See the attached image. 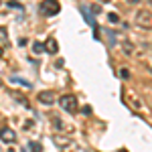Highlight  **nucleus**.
<instances>
[{
    "label": "nucleus",
    "mask_w": 152,
    "mask_h": 152,
    "mask_svg": "<svg viewBox=\"0 0 152 152\" xmlns=\"http://www.w3.org/2000/svg\"><path fill=\"white\" fill-rule=\"evenodd\" d=\"M134 23L138 24L144 31H150L152 28V12L150 10H138L134 16Z\"/></svg>",
    "instance_id": "1"
},
{
    "label": "nucleus",
    "mask_w": 152,
    "mask_h": 152,
    "mask_svg": "<svg viewBox=\"0 0 152 152\" xmlns=\"http://www.w3.org/2000/svg\"><path fill=\"white\" fill-rule=\"evenodd\" d=\"M59 105H61V110H65V112H69V114H75V112H77V97L71 95V94L61 95Z\"/></svg>",
    "instance_id": "2"
},
{
    "label": "nucleus",
    "mask_w": 152,
    "mask_h": 152,
    "mask_svg": "<svg viewBox=\"0 0 152 152\" xmlns=\"http://www.w3.org/2000/svg\"><path fill=\"white\" fill-rule=\"evenodd\" d=\"M39 8H41V12L45 16H55L57 12H61V4H59L57 0H43Z\"/></svg>",
    "instance_id": "3"
},
{
    "label": "nucleus",
    "mask_w": 152,
    "mask_h": 152,
    "mask_svg": "<svg viewBox=\"0 0 152 152\" xmlns=\"http://www.w3.org/2000/svg\"><path fill=\"white\" fill-rule=\"evenodd\" d=\"M0 140L6 142V144H12V142L16 140V132H14L12 128H6V126L0 128Z\"/></svg>",
    "instance_id": "4"
},
{
    "label": "nucleus",
    "mask_w": 152,
    "mask_h": 152,
    "mask_svg": "<svg viewBox=\"0 0 152 152\" xmlns=\"http://www.w3.org/2000/svg\"><path fill=\"white\" fill-rule=\"evenodd\" d=\"M39 102L45 104V105L55 104V94L53 91H43V94H39Z\"/></svg>",
    "instance_id": "5"
},
{
    "label": "nucleus",
    "mask_w": 152,
    "mask_h": 152,
    "mask_svg": "<svg viewBox=\"0 0 152 152\" xmlns=\"http://www.w3.org/2000/svg\"><path fill=\"white\" fill-rule=\"evenodd\" d=\"M57 41H55V39H47V43H45V51H47V53H51V55H55V53H57Z\"/></svg>",
    "instance_id": "6"
},
{
    "label": "nucleus",
    "mask_w": 152,
    "mask_h": 152,
    "mask_svg": "<svg viewBox=\"0 0 152 152\" xmlns=\"http://www.w3.org/2000/svg\"><path fill=\"white\" fill-rule=\"evenodd\" d=\"M28 148H31V152H43V146L39 142H28Z\"/></svg>",
    "instance_id": "7"
},
{
    "label": "nucleus",
    "mask_w": 152,
    "mask_h": 152,
    "mask_svg": "<svg viewBox=\"0 0 152 152\" xmlns=\"http://www.w3.org/2000/svg\"><path fill=\"white\" fill-rule=\"evenodd\" d=\"M67 138H59V136H55V144H57V146H61V148H65V146H67Z\"/></svg>",
    "instance_id": "8"
},
{
    "label": "nucleus",
    "mask_w": 152,
    "mask_h": 152,
    "mask_svg": "<svg viewBox=\"0 0 152 152\" xmlns=\"http://www.w3.org/2000/svg\"><path fill=\"white\" fill-rule=\"evenodd\" d=\"M10 81H16V83H20V85H24V87H31V83H28V81H23L20 77H10Z\"/></svg>",
    "instance_id": "9"
},
{
    "label": "nucleus",
    "mask_w": 152,
    "mask_h": 152,
    "mask_svg": "<svg viewBox=\"0 0 152 152\" xmlns=\"http://www.w3.org/2000/svg\"><path fill=\"white\" fill-rule=\"evenodd\" d=\"M33 51H35V53H43V51H45L43 43H35V45H33Z\"/></svg>",
    "instance_id": "10"
},
{
    "label": "nucleus",
    "mask_w": 152,
    "mask_h": 152,
    "mask_svg": "<svg viewBox=\"0 0 152 152\" xmlns=\"http://www.w3.org/2000/svg\"><path fill=\"white\" fill-rule=\"evenodd\" d=\"M8 8H16V10H23V4H18V2L10 0V2H8Z\"/></svg>",
    "instance_id": "11"
},
{
    "label": "nucleus",
    "mask_w": 152,
    "mask_h": 152,
    "mask_svg": "<svg viewBox=\"0 0 152 152\" xmlns=\"http://www.w3.org/2000/svg\"><path fill=\"white\" fill-rule=\"evenodd\" d=\"M81 12H83V18H85L87 23H91V18H89V12H87V8H85V6H81Z\"/></svg>",
    "instance_id": "12"
},
{
    "label": "nucleus",
    "mask_w": 152,
    "mask_h": 152,
    "mask_svg": "<svg viewBox=\"0 0 152 152\" xmlns=\"http://www.w3.org/2000/svg\"><path fill=\"white\" fill-rule=\"evenodd\" d=\"M120 75H122V79H130V71L128 69H120Z\"/></svg>",
    "instance_id": "13"
},
{
    "label": "nucleus",
    "mask_w": 152,
    "mask_h": 152,
    "mask_svg": "<svg viewBox=\"0 0 152 152\" xmlns=\"http://www.w3.org/2000/svg\"><path fill=\"white\" fill-rule=\"evenodd\" d=\"M53 124H55V126H57L59 130H63V128H65V124H63V122H59L57 118H53Z\"/></svg>",
    "instance_id": "14"
},
{
    "label": "nucleus",
    "mask_w": 152,
    "mask_h": 152,
    "mask_svg": "<svg viewBox=\"0 0 152 152\" xmlns=\"http://www.w3.org/2000/svg\"><path fill=\"white\" fill-rule=\"evenodd\" d=\"M81 112L85 114V116H89V114H91V107H89V105H85V107H83Z\"/></svg>",
    "instance_id": "15"
},
{
    "label": "nucleus",
    "mask_w": 152,
    "mask_h": 152,
    "mask_svg": "<svg viewBox=\"0 0 152 152\" xmlns=\"http://www.w3.org/2000/svg\"><path fill=\"white\" fill-rule=\"evenodd\" d=\"M124 51H126V53H132V45H130V43H124Z\"/></svg>",
    "instance_id": "16"
},
{
    "label": "nucleus",
    "mask_w": 152,
    "mask_h": 152,
    "mask_svg": "<svg viewBox=\"0 0 152 152\" xmlns=\"http://www.w3.org/2000/svg\"><path fill=\"white\" fill-rule=\"evenodd\" d=\"M107 18H110V23H118V16H116V14H107Z\"/></svg>",
    "instance_id": "17"
},
{
    "label": "nucleus",
    "mask_w": 152,
    "mask_h": 152,
    "mask_svg": "<svg viewBox=\"0 0 152 152\" xmlns=\"http://www.w3.org/2000/svg\"><path fill=\"white\" fill-rule=\"evenodd\" d=\"M130 2H132V4H136V2H138V0H130Z\"/></svg>",
    "instance_id": "18"
},
{
    "label": "nucleus",
    "mask_w": 152,
    "mask_h": 152,
    "mask_svg": "<svg viewBox=\"0 0 152 152\" xmlns=\"http://www.w3.org/2000/svg\"><path fill=\"white\" fill-rule=\"evenodd\" d=\"M146 2H148V4H150V6H152V0H146Z\"/></svg>",
    "instance_id": "19"
}]
</instances>
